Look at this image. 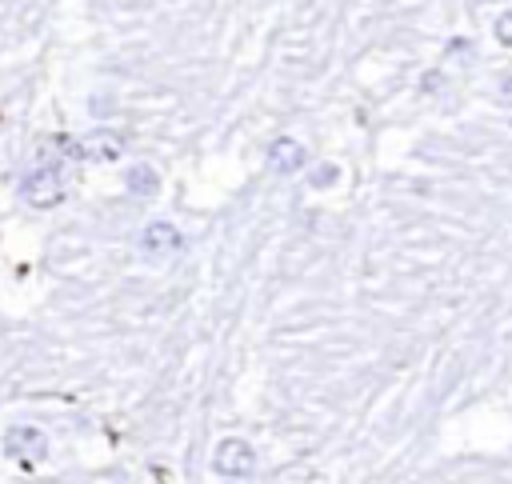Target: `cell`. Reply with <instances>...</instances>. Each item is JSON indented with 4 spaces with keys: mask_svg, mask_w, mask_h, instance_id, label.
I'll return each mask as SVG.
<instances>
[{
    "mask_svg": "<svg viewBox=\"0 0 512 484\" xmlns=\"http://www.w3.org/2000/svg\"><path fill=\"white\" fill-rule=\"evenodd\" d=\"M212 468H216V476H224V480H248V476L256 472V452H252L248 440L224 436V440L216 444V452H212Z\"/></svg>",
    "mask_w": 512,
    "mask_h": 484,
    "instance_id": "cell-1",
    "label": "cell"
},
{
    "mask_svg": "<svg viewBox=\"0 0 512 484\" xmlns=\"http://www.w3.org/2000/svg\"><path fill=\"white\" fill-rule=\"evenodd\" d=\"M20 196H24L32 208H52V204H60V200H64V176H60V168L44 164V168L28 172L24 184H20Z\"/></svg>",
    "mask_w": 512,
    "mask_h": 484,
    "instance_id": "cell-2",
    "label": "cell"
},
{
    "mask_svg": "<svg viewBox=\"0 0 512 484\" xmlns=\"http://www.w3.org/2000/svg\"><path fill=\"white\" fill-rule=\"evenodd\" d=\"M4 452H8L12 460H20L24 468H32V464H40V460L48 456V436H44L40 428H32V424H16V428H8V436H4Z\"/></svg>",
    "mask_w": 512,
    "mask_h": 484,
    "instance_id": "cell-3",
    "label": "cell"
},
{
    "mask_svg": "<svg viewBox=\"0 0 512 484\" xmlns=\"http://www.w3.org/2000/svg\"><path fill=\"white\" fill-rule=\"evenodd\" d=\"M68 156H76V160H120L124 156V136H116L108 128H96V132L80 136Z\"/></svg>",
    "mask_w": 512,
    "mask_h": 484,
    "instance_id": "cell-4",
    "label": "cell"
},
{
    "mask_svg": "<svg viewBox=\"0 0 512 484\" xmlns=\"http://www.w3.org/2000/svg\"><path fill=\"white\" fill-rule=\"evenodd\" d=\"M184 248V236L168 224V220H152L144 232H140V252L148 256V260H168V256H176Z\"/></svg>",
    "mask_w": 512,
    "mask_h": 484,
    "instance_id": "cell-5",
    "label": "cell"
},
{
    "mask_svg": "<svg viewBox=\"0 0 512 484\" xmlns=\"http://www.w3.org/2000/svg\"><path fill=\"white\" fill-rule=\"evenodd\" d=\"M304 164H308V148H304L300 140H292V136L272 140V148H268V168H272V172L292 176V172H300Z\"/></svg>",
    "mask_w": 512,
    "mask_h": 484,
    "instance_id": "cell-6",
    "label": "cell"
},
{
    "mask_svg": "<svg viewBox=\"0 0 512 484\" xmlns=\"http://www.w3.org/2000/svg\"><path fill=\"white\" fill-rule=\"evenodd\" d=\"M124 184H128V192H132L136 200H152V196L160 192V172H156L152 164L136 160V164L128 168V176H124Z\"/></svg>",
    "mask_w": 512,
    "mask_h": 484,
    "instance_id": "cell-7",
    "label": "cell"
},
{
    "mask_svg": "<svg viewBox=\"0 0 512 484\" xmlns=\"http://www.w3.org/2000/svg\"><path fill=\"white\" fill-rule=\"evenodd\" d=\"M336 176H340V172H336V164H320V168L312 172V188H328Z\"/></svg>",
    "mask_w": 512,
    "mask_h": 484,
    "instance_id": "cell-8",
    "label": "cell"
},
{
    "mask_svg": "<svg viewBox=\"0 0 512 484\" xmlns=\"http://www.w3.org/2000/svg\"><path fill=\"white\" fill-rule=\"evenodd\" d=\"M496 40L512 48V12H504V16H496Z\"/></svg>",
    "mask_w": 512,
    "mask_h": 484,
    "instance_id": "cell-9",
    "label": "cell"
}]
</instances>
